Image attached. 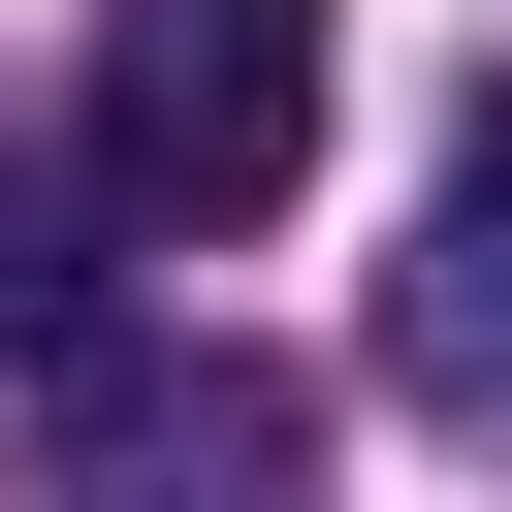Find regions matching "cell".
Listing matches in <instances>:
<instances>
[{
  "label": "cell",
  "mask_w": 512,
  "mask_h": 512,
  "mask_svg": "<svg viewBox=\"0 0 512 512\" xmlns=\"http://www.w3.org/2000/svg\"><path fill=\"white\" fill-rule=\"evenodd\" d=\"M320 160V0H96V192L128 224H288Z\"/></svg>",
  "instance_id": "1"
},
{
  "label": "cell",
  "mask_w": 512,
  "mask_h": 512,
  "mask_svg": "<svg viewBox=\"0 0 512 512\" xmlns=\"http://www.w3.org/2000/svg\"><path fill=\"white\" fill-rule=\"evenodd\" d=\"M384 384H416V416H512V96H480V160H448L416 256H384Z\"/></svg>",
  "instance_id": "2"
}]
</instances>
